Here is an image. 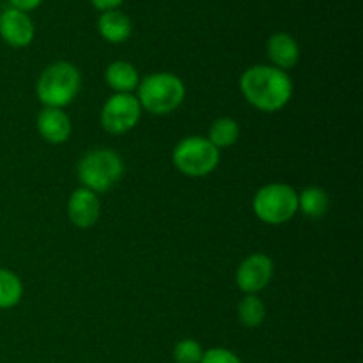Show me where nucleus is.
Returning <instances> with one entry per match:
<instances>
[{"label": "nucleus", "instance_id": "obj_1", "mask_svg": "<svg viewBox=\"0 0 363 363\" xmlns=\"http://www.w3.org/2000/svg\"><path fill=\"white\" fill-rule=\"evenodd\" d=\"M240 89L252 106L262 112H277L289 103L293 80L275 66H254L241 74Z\"/></svg>", "mask_w": 363, "mask_h": 363}, {"label": "nucleus", "instance_id": "obj_2", "mask_svg": "<svg viewBox=\"0 0 363 363\" xmlns=\"http://www.w3.org/2000/svg\"><path fill=\"white\" fill-rule=\"evenodd\" d=\"M80 85V71L73 64L60 60L43 71L35 92L46 108H62L77 98Z\"/></svg>", "mask_w": 363, "mask_h": 363}, {"label": "nucleus", "instance_id": "obj_3", "mask_svg": "<svg viewBox=\"0 0 363 363\" xmlns=\"http://www.w3.org/2000/svg\"><path fill=\"white\" fill-rule=\"evenodd\" d=\"M138 103L155 116H167L179 108L184 101L186 89L183 80L172 73H155L138 84Z\"/></svg>", "mask_w": 363, "mask_h": 363}, {"label": "nucleus", "instance_id": "obj_4", "mask_svg": "<svg viewBox=\"0 0 363 363\" xmlns=\"http://www.w3.org/2000/svg\"><path fill=\"white\" fill-rule=\"evenodd\" d=\"M124 163L112 149L89 151L78 163V177L87 190L103 194L123 177Z\"/></svg>", "mask_w": 363, "mask_h": 363}, {"label": "nucleus", "instance_id": "obj_5", "mask_svg": "<svg viewBox=\"0 0 363 363\" xmlns=\"http://www.w3.org/2000/svg\"><path fill=\"white\" fill-rule=\"evenodd\" d=\"M252 206L261 222L280 225L298 213V194L286 183L266 184L255 194Z\"/></svg>", "mask_w": 363, "mask_h": 363}, {"label": "nucleus", "instance_id": "obj_6", "mask_svg": "<svg viewBox=\"0 0 363 363\" xmlns=\"http://www.w3.org/2000/svg\"><path fill=\"white\" fill-rule=\"evenodd\" d=\"M220 162V151L204 137H186L174 147L172 163L181 174L202 177L211 174Z\"/></svg>", "mask_w": 363, "mask_h": 363}, {"label": "nucleus", "instance_id": "obj_7", "mask_svg": "<svg viewBox=\"0 0 363 363\" xmlns=\"http://www.w3.org/2000/svg\"><path fill=\"white\" fill-rule=\"evenodd\" d=\"M142 116V106L137 96L116 92L106 99L101 108L103 130L112 135H123L133 130Z\"/></svg>", "mask_w": 363, "mask_h": 363}, {"label": "nucleus", "instance_id": "obj_8", "mask_svg": "<svg viewBox=\"0 0 363 363\" xmlns=\"http://www.w3.org/2000/svg\"><path fill=\"white\" fill-rule=\"evenodd\" d=\"M273 279V261L264 254H252L236 272V284L243 293L255 294L264 289Z\"/></svg>", "mask_w": 363, "mask_h": 363}, {"label": "nucleus", "instance_id": "obj_9", "mask_svg": "<svg viewBox=\"0 0 363 363\" xmlns=\"http://www.w3.org/2000/svg\"><path fill=\"white\" fill-rule=\"evenodd\" d=\"M0 35L13 48H25L34 39V23L27 13L11 7L0 14Z\"/></svg>", "mask_w": 363, "mask_h": 363}, {"label": "nucleus", "instance_id": "obj_10", "mask_svg": "<svg viewBox=\"0 0 363 363\" xmlns=\"http://www.w3.org/2000/svg\"><path fill=\"white\" fill-rule=\"evenodd\" d=\"M99 213H101V204L94 191L78 188L71 194L67 201V215L78 229H89L94 225L99 218Z\"/></svg>", "mask_w": 363, "mask_h": 363}, {"label": "nucleus", "instance_id": "obj_11", "mask_svg": "<svg viewBox=\"0 0 363 363\" xmlns=\"http://www.w3.org/2000/svg\"><path fill=\"white\" fill-rule=\"evenodd\" d=\"M38 131L50 144H64L71 135V121L62 108H46L38 116Z\"/></svg>", "mask_w": 363, "mask_h": 363}, {"label": "nucleus", "instance_id": "obj_12", "mask_svg": "<svg viewBox=\"0 0 363 363\" xmlns=\"http://www.w3.org/2000/svg\"><path fill=\"white\" fill-rule=\"evenodd\" d=\"M268 57L275 67L286 71L296 66L300 59V46L289 34H273L268 41Z\"/></svg>", "mask_w": 363, "mask_h": 363}, {"label": "nucleus", "instance_id": "obj_13", "mask_svg": "<svg viewBox=\"0 0 363 363\" xmlns=\"http://www.w3.org/2000/svg\"><path fill=\"white\" fill-rule=\"evenodd\" d=\"M105 80L106 85L119 94H131V91H135L140 84V78H138L133 64L124 62V60L110 64L105 73Z\"/></svg>", "mask_w": 363, "mask_h": 363}, {"label": "nucleus", "instance_id": "obj_14", "mask_svg": "<svg viewBox=\"0 0 363 363\" xmlns=\"http://www.w3.org/2000/svg\"><path fill=\"white\" fill-rule=\"evenodd\" d=\"M99 34L108 43H124L131 35V21L121 11H105L98 21Z\"/></svg>", "mask_w": 363, "mask_h": 363}, {"label": "nucleus", "instance_id": "obj_15", "mask_svg": "<svg viewBox=\"0 0 363 363\" xmlns=\"http://www.w3.org/2000/svg\"><path fill=\"white\" fill-rule=\"evenodd\" d=\"M298 209L303 213L307 218L318 220L325 216L330 209V197L325 190L319 186L305 188L298 195Z\"/></svg>", "mask_w": 363, "mask_h": 363}, {"label": "nucleus", "instance_id": "obj_16", "mask_svg": "<svg viewBox=\"0 0 363 363\" xmlns=\"http://www.w3.org/2000/svg\"><path fill=\"white\" fill-rule=\"evenodd\" d=\"M238 137H240V126H238L236 121L230 119V117H220L209 128L208 140L220 151V149L236 144Z\"/></svg>", "mask_w": 363, "mask_h": 363}, {"label": "nucleus", "instance_id": "obj_17", "mask_svg": "<svg viewBox=\"0 0 363 363\" xmlns=\"http://www.w3.org/2000/svg\"><path fill=\"white\" fill-rule=\"evenodd\" d=\"M23 296L21 280L9 269L0 268V308H11Z\"/></svg>", "mask_w": 363, "mask_h": 363}, {"label": "nucleus", "instance_id": "obj_18", "mask_svg": "<svg viewBox=\"0 0 363 363\" xmlns=\"http://www.w3.org/2000/svg\"><path fill=\"white\" fill-rule=\"evenodd\" d=\"M238 315H240V321L243 323L247 328H257L266 318V307L257 296L254 294H247V296L241 300L240 307H238Z\"/></svg>", "mask_w": 363, "mask_h": 363}, {"label": "nucleus", "instance_id": "obj_19", "mask_svg": "<svg viewBox=\"0 0 363 363\" xmlns=\"http://www.w3.org/2000/svg\"><path fill=\"white\" fill-rule=\"evenodd\" d=\"M202 354H204L202 346L194 339L181 340L174 347V360H176V363H201Z\"/></svg>", "mask_w": 363, "mask_h": 363}, {"label": "nucleus", "instance_id": "obj_20", "mask_svg": "<svg viewBox=\"0 0 363 363\" xmlns=\"http://www.w3.org/2000/svg\"><path fill=\"white\" fill-rule=\"evenodd\" d=\"M201 363H241V360L233 351L223 350V347H213L202 354Z\"/></svg>", "mask_w": 363, "mask_h": 363}, {"label": "nucleus", "instance_id": "obj_21", "mask_svg": "<svg viewBox=\"0 0 363 363\" xmlns=\"http://www.w3.org/2000/svg\"><path fill=\"white\" fill-rule=\"evenodd\" d=\"M41 2L43 0H11V4L14 6V9L23 11V13L25 11L35 9V7H38Z\"/></svg>", "mask_w": 363, "mask_h": 363}, {"label": "nucleus", "instance_id": "obj_22", "mask_svg": "<svg viewBox=\"0 0 363 363\" xmlns=\"http://www.w3.org/2000/svg\"><path fill=\"white\" fill-rule=\"evenodd\" d=\"M91 2L101 11H112V9H116L117 6H121V4H123V0H91Z\"/></svg>", "mask_w": 363, "mask_h": 363}]
</instances>
